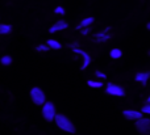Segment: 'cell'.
<instances>
[{
	"label": "cell",
	"mask_w": 150,
	"mask_h": 135,
	"mask_svg": "<svg viewBox=\"0 0 150 135\" xmlns=\"http://www.w3.org/2000/svg\"><path fill=\"white\" fill-rule=\"evenodd\" d=\"M54 121L55 123H57V126L61 129V130L66 131V133H70V134H74L75 133V126L73 125V122H71L70 120H69L66 115L63 114H55L54 117Z\"/></svg>",
	"instance_id": "6da1fadb"
},
{
	"label": "cell",
	"mask_w": 150,
	"mask_h": 135,
	"mask_svg": "<svg viewBox=\"0 0 150 135\" xmlns=\"http://www.w3.org/2000/svg\"><path fill=\"white\" fill-rule=\"evenodd\" d=\"M30 99L36 105H44L46 96H45L42 89H40L38 87H34V88L30 89Z\"/></svg>",
	"instance_id": "7a4b0ae2"
},
{
	"label": "cell",
	"mask_w": 150,
	"mask_h": 135,
	"mask_svg": "<svg viewBox=\"0 0 150 135\" xmlns=\"http://www.w3.org/2000/svg\"><path fill=\"white\" fill-rule=\"evenodd\" d=\"M55 105L53 102H45L44 104V108H42V115L44 118L47 121V122H52L54 121V117H55Z\"/></svg>",
	"instance_id": "3957f363"
},
{
	"label": "cell",
	"mask_w": 150,
	"mask_h": 135,
	"mask_svg": "<svg viewBox=\"0 0 150 135\" xmlns=\"http://www.w3.org/2000/svg\"><path fill=\"white\" fill-rule=\"evenodd\" d=\"M136 129L138 130V133L142 135H148L150 133V120L149 118H140L136 121Z\"/></svg>",
	"instance_id": "277c9868"
},
{
	"label": "cell",
	"mask_w": 150,
	"mask_h": 135,
	"mask_svg": "<svg viewBox=\"0 0 150 135\" xmlns=\"http://www.w3.org/2000/svg\"><path fill=\"white\" fill-rule=\"evenodd\" d=\"M73 51L75 52V54H78V55H80L82 57V59H83V63H82V67H80V70H86V68L90 66V63H91V57L88 55V52H86L84 50H82V49H79V47H73Z\"/></svg>",
	"instance_id": "5b68a950"
},
{
	"label": "cell",
	"mask_w": 150,
	"mask_h": 135,
	"mask_svg": "<svg viewBox=\"0 0 150 135\" xmlns=\"http://www.w3.org/2000/svg\"><path fill=\"white\" fill-rule=\"evenodd\" d=\"M107 93L112 94V96H117V97L125 96V91L122 89V87L116 85V84H112V83H109L108 85H107Z\"/></svg>",
	"instance_id": "8992f818"
},
{
	"label": "cell",
	"mask_w": 150,
	"mask_h": 135,
	"mask_svg": "<svg viewBox=\"0 0 150 135\" xmlns=\"http://www.w3.org/2000/svg\"><path fill=\"white\" fill-rule=\"evenodd\" d=\"M122 114L127 120L130 121H137L140 118H142V112H137V110H124Z\"/></svg>",
	"instance_id": "52a82bcc"
},
{
	"label": "cell",
	"mask_w": 150,
	"mask_h": 135,
	"mask_svg": "<svg viewBox=\"0 0 150 135\" xmlns=\"http://www.w3.org/2000/svg\"><path fill=\"white\" fill-rule=\"evenodd\" d=\"M69 26V24L66 22L65 20H59V21H57V22L54 24V25L52 26V28L49 29V31L50 33H55V31H61V30H65L66 28Z\"/></svg>",
	"instance_id": "ba28073f"
},
{
	"label": "cell",
	"mask_w": 150,
	"mask_h": 135,
	"mask_svg": "<svg viewBox=\"0 0 150 135\" xmlns=\"http://www.w3.org/2000/svg\"><path fill=\"white\" fill-rule=\"evenodd\" d=\"M149 78H150V72H138L134 79H136V81H140V83L145 87L146 83H148V80H149Z\"/></svg>",
	"instance_id": "9c48e42d"
},
{
	"label": "cell",
	"mask_w": 150,
	"mask_h": 135,
	"mask_svg": "<svg viewBox=\"0 0 150 135\" xmlns=\"http://www.w3.org/2000/svg\"><path fill=\"white\" fill-rule=\"evenodd\" d=\"M93 21H95V18L93 17H86V18H83L82 21H80V24L78 25V30H80V29H83V28H87V26H90L91 24H93Z\"/></svg>",
	"instance_id": "30bf717a"
},
{
	"label": "cell",
	"mask_w": 150,
	"mask_h": 135,
	"mask_svg": "<svg viewBox=\"0 0 150 135\" xmlns=\"http://www.w3.org/2000/svg\"><path fill=\"white\" fill-rule=\"evenodd\" d=\"M46 45L50 47V49H54V50H59V49H62V45H61L58 41H55V39H47Z\"/></svg>",
	"instance_id": "8fae6325"
},
{
	"label": "cell",
	"mask_w": 150,
	"mask_h": 135,
	"mask_svg": "<svg viewBox=\"0 0 150 135\" xmlns=\"http://www.w3.org/2000/svg\"><path fill=\"white\" fill-rule=\"evenodd\" d=\"M109 55H111L112 59H120V58L122 57V51L120 49H112Z\"/></svg>",
	"instance_id": "7c38bea8"
},
{
	"label": "cell",
	"mask_w": 150,
	"mask_h": 135,
	"mask_svg": "<svg viewBox=\"0 0 150 135\" xmlns=\"http://www.w3.org/2000/svg\"><path fill=\"white\" fill-rule=\"evenodd\" d=\"M12 31V26L8 24H0V34H9Z\"/></svg>",
	"instance_id": "4fadbf2b"
},
{
	"label": "cell",
	"mask_w": 150,
	"mask_h": 135,
	"mask_svg": "<svg viewBox=\"0 0 150 135\" xmlns=\"http://www.w3.org/2000/svg\"><path fill=\"white\" fill-rule=\"evenodd\" d=\"M87 84H88V87H91V88H101V87H103V83H101V81L88 80Z\"/></svg>",
	"instance_id": "5bb4252c"
},
{
	"label": "cell",
	"mask_w": 150,
	"mask_h": 135,
	"mask_svg": "<svg viewBox=\"0 0 150 135\" xmlns=\"http://www.w3.org/2000/svg\"><path fill=\"white\" fill-rule=\"evenodd\" d=\"M0 62H1V64H4V66H9L11 63H12V58H11L9 55H4V57L0 59Z\"/></svg>",
	"instance_id": "9a60e30c"
},
{
	"label": "cell",
	"mask_w": 150,
	"mask_h": 135,
	"mask_svg": "<svg viewBox=\"0 0 150 135\" xmlns=\"http://www.w3.org/2000/svg\"><path fill=\"white\" fill-rule=\"evenodd\" d=\"M36 49H37V51H47L50 47L47 46V45H38Z\"/></svg>",
	"instance_id": "2e32d148"
},
{
	"label": "cell",
	"mask_w": 150,
	"mask_h": 135,
	"mask_svg": "<svg viewBox=\"0 0 150 135\" xmlns=\"http://www.w3.org/2000/svg\"><path fill=\"white\" fill-rule=\"evenodd\" d=\"M54 13H58V15H65V8H63V7H57V8H55V9H54Z\"/></svg>",
	"instance_id": "e0dca14e"
},
{
	"label": "cell",
	"mask_w": 150,
	"mask_h": 135,
	"mask_svg": "<svg viewBox=\"0 0 150 135\" xmlns=\"http://www.w3.org/2000/svg\"><path fill=\"white\" fill-rule=\"evenodd\" d=\"M95 75H96V78H99V79H107V75L104 72H101V71H96Z\"/></svg>",
	"instance_id": "ac0fdd59"
},
{
	"label": "cell",
	"mask_w": 150,
	"mask_h": 135,
	"mask_svg": "<svg viewBox=\"0 0 150 135\" xmlns=\"http://www.w3.org/2000/svg\"><path fill=\"white\" fill-rule=\"evenodd\" d=\"M141 112H142V113H146V114H150V104L145 105V106L141 109Z\"/></svg>",
	"instance_id": "d6986e66"
},
{
	"label": "cell",
	"mask_w": 150,
	"mask_h": 135,
	"mask_svg": "<svg viewBox=\"0 0 150 135\" xmlns=\"http://www.w3.org/2000/svg\"><path fill=\"white\" fill-rule=\"evenodd\" d=\"M91 31V29H90V26H87V28H83V29H80V33L83 34V36H87L88 33Z\"/></svg>",
	"instance_id": "ffe728a7"
},
{
	"label": "cell",
	"mask_w": 150,
	"mask_h": 135,
	"mask_svg": "<svg viewBox=\"0 0 150 135\" xmlns=\"http://www.w3.org/2000/svg\"><path fill=\"white\" fill-rule=\"evenodd\" d=\"M146 28H148L149 30H150V22H148V25H146Z\"/></svg>",
	"instance_id": "44dd1931"
},
{
	"label": "cell",
	"mask_w": 150,
	"mask_h": 135,
	"mask_svg": "<svg viewBox=\"0 0 150 135\" xmlns=\"http://www.w3.org/2000/svg\"><path fill=\"white\" fill-rule=\"evenodd\" d=\"M148 104H150V96H149V99H148Z\"/></svg>",
	"instance_id": "7402d4cb"
}]
</instances>
